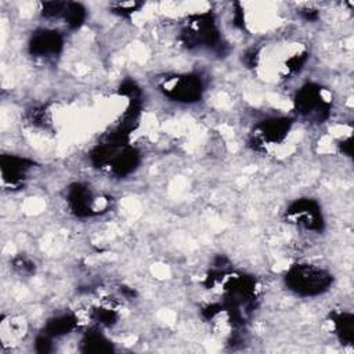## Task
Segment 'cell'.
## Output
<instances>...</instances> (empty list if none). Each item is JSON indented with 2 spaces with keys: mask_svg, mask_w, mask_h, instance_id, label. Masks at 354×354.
Instances as JSON below:
<instances>
[{
  "mask_svg": "<svg viewBox=\"0 0 354 354\" xmlns=\"http://www.w3.org/2000/svg\"><path fill=\"white\" fill-rule=\"evenodd\" d=\"M286 285L301 296L319 295L329 288L332 277L311 264H296L286 272Z\"/></svg>",
  "mask_w": 354,
  "mask_h": 354,
  "instance_id": "1",
  "label": "cell"
},
{
  "mask_svg": "<svg viewBox=\"0 0 354 354\" xmlns=\"http://www.w3.org/2000/svg\"><path fill=\"white\" fill-rule=\"evenodd\" d=\"M295 106L300 116L317 122L325 119L329 112V101L325 98L322 88L315 84H307L297 91Z\"/></svg>",
  "mask_w": 354,
  "mask_h": 354,
  "instance_id": "2",
  "label": "cell"
},
{
  "mask_svg": "<svg viewBox=\"0 0 354 354\" xmlns=\"http://www.w3.org/2000/svg\"><path fill=\"white\" fill-rule=\"evenodd\" d=\"M183 37L188 47H214L220 40L217 26L210 14L195 17V19L184 30Z\"/></svg>",
  "mask_w": 354,
  "mask_h": 354,
  "instance_id": "3",
  "label": "cell"
},
{
  "mask_svg": "<svg viewBox=\"0 0 354 354\" xmlns=\"http://www.w3.org/2000/svg\"><path fill=\"white\" fill-rule=\"evenodd\" d=\"M160 87L167 97L181 102H195L202 95V82L196 75L167 77Z\"/></svg>",
  "mask_w": 354,
  "mask_h": 354,
  "instance_id": "4",
  "label": "cell"
},
{
  "mask_svg": "<svg viewBox=\"0 0 354 354\" xmlns=\"http://www.w3.org/2000/svg\"><path fill=\"white\" fill-rule=\"evenodd\" d=\"M288 217L292 223L307 230H321L322 217L315 202L310 199H299L288 209Z\"/></svg>",
  "mask_w": 354,
  "mask_h": 354,
  "instance_id": "5",
  "label": "cell"
},
{
  "mask_svg": "<svg viewBox=\"0 0 354 354\" xmlns=\"http://www.w3.org/2000/svg\"><path fill=\"white\" fill-rule=\"evenodd\" d=\"M68 202L71 209L77 216H88L105 209L106 205H100L98 198H94L90 189L82 184H75L69 188Z\"/></svg>",
  "mask_w": 354,
  "mask_h": 354,
  "instance_id": "6",
  "label": "cell"
},
{
  "mask_svg": "<svg viewBox=\"0 0 354 354\" xmlns=\"http://www.w3.org/2000/svg\"><path fill=\"white\" fill-rule=\"evenodd\" d=\"M62 48V37L55 30L41 29L33 33L29 41V51L35 57H53Z\"/></svg>",
  "mask_w": 354,
  "mask_h": 354,
  "instance_id": "7",
  "label": "cell"
},
{
  "mask_svg": "<svg viewBox=\"0 0 354 354\" xmlns=\"http://www.w3.org/2000/svg\"><path fill=\"white\" fill-rule=\"evenodd\" d=\"M290 120L286 118H272L261 122L257 126L256 137L260 142L277 144L282 141L290 130Z\"/></svg>",
  "mask_w": 354,
  "mask_h": 354,
  "instance_id": "8",
  "label": "cell"
},
{
  "mask_svg": "<svg viewBox=\"0 0 354 354\" xmlns=\"http://www.w3.org/2000/svg\"><path fill=\"white\" fill-rule=\"evenodd\" d=\"M32 167V162L18 156H3L1 158V176L4 183L17 184L25 178L28 170Z\"/></svg>",
  "mask_w": 354,
  "mask_h": 354,
  "instance_id": "9",
  "label": "cell"
},
{
  "mask_svg": "<svg viewBox=\"0 0 354 354\" xmlns=\"http://www.w3.org/2000/svg\"><path fill=\"white\" fill-rule=\"evenodd\" d=\"M138 160H140V156L136 149L124 148L122 151H116V153L109 162V167L115 174L126 176L137 167Z\"/></svg>",
  "mask_w": 354,
  "mask_h": 354,
  "instance_id": "10",
  "label": "cell"
},
{
  "mask_svg": "<svg viewBox=\"0 0 354 354\" xmlns=\"http://www.w3.org/2000/svg\"><path fill=\"white\" fill-rule=\"evenodd\" d=\"M76 318L73 315H61L48 321L46 328L47 336H61L68 333L76 326Z\"/></svg>",
  "mask_w": 354,
  "mask_h": 354,
  "instance_id": "11",
  "label": "cell"
},
{
  "mask_svg": "<svg viewBox=\"0 0 354 354\" xmlns=\"http://www.w3.org/2000/svg\"><path fill=\"white\" fill-rule=\"evenodd\" d=\"M62 18L69 28L76 29L83 24L86 18V10L79 3H66Z\"/></svg>",
  "mask_w": 354,
  "mask_h": 354,
  "instance_id": "12",
  "label": "cell"
},
{
  "mask_svg": "<svg viewBox=\"0 0 354 354\" xmlns=\"http://www.w3.org/2000/svg\"><path fill=\"white\" fill-rule=\"evenodd\" d=\"M335 326L342 340L347 343L353 342V315L351 314H339L335 318Z\"/></svg>",
  "mask_w": 354,
  "mask_h": 354,
  "instance_id": "13",
  "label": "cell"
},
{
  "mask_svg": "<svg viewBox=\"0 0 354 354\" xmlns=\"http://www.w3.org/2000/svg\"><path fill=\"white\" fill-rule=\"evenodd\" d=\"M83 343L86 344L87 351H109L111 350L109 342L100 333L87 335Z\"/></svg>",
  "mask_w": 354,
  "mask_h": 354,
  "instance_id": "14",
  "label": "cell"
},
{
  "mask_svg": "<svg viewBox=\"0 0 354 354\" xmlns=\"http://www.w3.org/2000/svg\"><path fill=\"white\" fill-rule=\"evenodd\" d=\"M137 7H140L138 3H118L115 6V11L120 14H131Z\"/></svg>",
  "mask_w": 354,
  "mask_h": 354,
  "instance_id": "15",
  "label": "cell"
}]
</instances>
